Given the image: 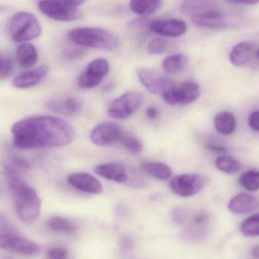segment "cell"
<instances>
[{
	"label": "cell",
	"mask_w": 259,
	"mask_h": 259,
	"mask_svg": "<svg viewBox=\"0 0 259 259\" xmlns=\"http://www.w3.org/2000/svg\"><path fill=\"white\" fill-rule=\"evenodd\" d=\"M14 146L21 149L62 147L72 143V126L61 118L37 115L17 121L12 127Z\"/></svg>",
	"instance_id": "obj_1"
},
{
	"label": "cell",
	"mask_w": 259,
	"mask_h": 259,
	"mask_svg": "<svg viewBox=\"0 0 259 259\" xmlns=\"http://www.w3.org/2000/svg\"><path fill=\"white\" fill-rule=\"evenodd\" d=\"M4 172L20 219L27 225H31L40 214L41 200L37 193L20 178L19 172L10 164L4 166Z\"/></svg>",
	"instance_id": "obj_2"
},
{
	"label": "cell",
	"mask_w": 259,
	"mask_h": 259,
	"mask_svg": "<svg viewBox=\"0 0 259 259\" xmlns=\"http://www.w3.org/2000/svg\"><path fill=\"white\" fill-rule=\"evenodd\" d=\"M68 37L80 47L106 51H115L121 44L116 33L100 27H78L71 30Z\"/></svg>",
	"instance_id": "obj_3"
},
{
	"label": "cell",
	"mask_w": 259,
	"mask_h": 259,
	"mask_svg": "<svg viewBox=\"0 0 259 259\" xmlns=\"http://www.w3.org/2000/svg\"><path fill=\"white\" fill-rule=\"evenodd\" d=\"M9 33L15 42H27L39 37L42 28L34 15L28 12H20L12 17L9 24Z\"/></svg>",
	"instance_id": "obj_4"
},
{
	"label": "cell",
	"mask_w": 259,
	"mask_h": 259,
	"mask_svg": "<svg viewBox=\"0 0 259 259\" xmlns=\"http://www.w3.org/2000/svg\"><path fill=\"white\" fill-rule=\"evenodd\" d=\"M143 102V95L140 92L128 91L111 103L108 108V114L115 119H126L140 107Z\"/></svg>",
	"instance_id": "obj_5"
},
{
	"label": "cell",
	"mask_w": 259,
	"mask_h": 259,
	"mask_svg": "<svg viewBox=\"0 0 259 259\" xmlns=\"http://www.w3.org/2000/svg\"><path fill=\"white\" fill-rule=\"evenodd\" d=\"M109 71L107 59L99 58L88 65L77 79V86L83 90L92 89L98 86Z\"/></svg>",
	"instance_id": "obj_6"
},
{
	"label": "cell",
	"mask_w": 259,
	"mask_h": 259,
	"mask_svg": "<svg viewBox=\"0 0 259 259\" xmlns=\"http://www.w3.org/2000/svg\"><path fill=\"white\" fill-rule=\"evenodd\" d=\"M200 96V88L198 83L189 81L179 86L176 84L161 94L163 100L170 106L189 105L196 101Z\"/></svg>",
	"instance_id": "obj_7"
},
{
	"label": "cell",
	"mask_w": 259,
	"mask_h": 259,
	"mask_svg": "<svg viewBox=\"0 0 259 259\" xmlns=\"http://www.w3.org/2000/svg\"><path fill=\"white\" fill-rule=\"evenodd\" d=\"M38 7L46 16L62 22L77 21L82 17L81 12L77 8L61 4L53 0H42Z\"/></svg>",
	"instance_id": "obj_8"
},
{
	"label": "cell",
	"mask_w": 259,
	"mask_h": 259,
	"mask_svg": "<svg viewBox=\"0 0 259 259\" xmlns=\"http://www.w3.org/2000/svg\"><path fill=\"white\" fill-rule=\"evenodd\" d=\"M205 185V179L201 175H181L172 178L170 187L179 196L190 197L199 193Z\"/></svg>",
	"instance_id": "obj_9"
},
{
	"label": "cell",
	"mask_w": 259,
	"mask_h": 259,
	"mask_svg": "<svg viewBox=\"0 0 259 259\" xmlns=\"http://www.w3.org/2000/svg\"><path fill=\"white\" fill-rule=\"evenodd\" d=\"M125 134L116 123L104 122L96 126L91 134V141L100 146H109L120 143Z\"/></svg>",
	"instance_id": "obj_10"
},
{
	"label": "cell",
	"mask_w": 259,
	"mask_h": 259,
	"mask_svg": "<svg viewBox=\"0 0 259 259\" xmlns=\"http://www.w3.org/2000/svg\"><path fill=\"white\" fill-rule=\"evenodd\" d=\"M137 74L142 84L152 94H162L175 85V82L168 77L149 68H138Z\"/></svg>",
	"instance_id": "obj_11"
},
{
	"label": "cell",
	"mask_w": 259,
	"mask_h": 259,
	"mask_svg": "<svg viewBox=\"0 0 259 259\" xmlns=\"http://www.w3.org/2000/svg\"><path fill=\"white\" fill-rule=\"evenodd\" d=\"M192 22L202 28L224 30L229 28L230 23L223 12L212 9L192 17Z\"/></svg>",
	"instance_id": "obj_12"
},
{
	"label": "cell",
	"mask_w": 259,
	"mask_h": 259,
	"mask_svg": "<svg viewBox=\"0 0 259 259\" xmlns=\"http://www.w3.org/2000/svg\"><path fill=\"white\" fill-rule=\"evenodd\" d=\"M67 181L74 188L90 194L98 195L103 192L101 183L90 174L83 172L71 174L67 178Z\"/></svg>",
	"instance_id": "obj_13"
},
{
	"label": "cell",
	"mask_w": 259,
	"mask_h": 259,
	"mask_svg": "<svg viewBox=\"0 0 259 259\" xmlns=\"http://www.w3.org/2000/svg\"><path fill=\"white\" fill-rule=\"evenodd\" d=\"M149 28L154 33L161 36L178 37L187 32V25L181 20H156L150 22Z\"/></svg>",
	"instance_id": "obj_14"
},
{
	"label": "cell",
	"mask_w": 259,
	"mask_h": 259,
	"mask_svg": "<svg viewBox=\"0 0 259 259\" xmlns=\"http://www.w3.org/2000/svg\"><path fill=\"white\" fill-rule=\"evenodd\" d=\"M49 71L48 66L41 65L33 69L23 71L15 77L12 84L18 89L33 88L40 83Z\"/></svg>",
	"instance_id": "obj_15"
},
{
	"label": "cell",
	"mask_w": 259,
	"mask_h": 259,
	"mask_svg": "<svg viewBox=\"0 0 259 259\" xmlns=\"http://www.w3.org/2000/svg\"><path fill=\"white\" fill-rule=\"evenodd\" d=\"M94 171L99 176L119 184H124L128 180V174L124 164L121 163H104L96 166Z\"/></svg>",
	"instance_id": "obj_16"
},
{
	"label": "cell",
	"mask_w": 259,
	"mask_h": 259,
	"mask_svg": "<svg viewBox=\"0 0 259 259\" xmlns=\"http://www.w3.org/2000/svg\"><path fill=\"white\" fill-rule=\"evenodd\" d=\"M259 208L258 199L248 193H240L234 196L228 203V208L234 214H246Z\"/></svg>",
	"instance_id": "obj_17"
},
{
	"label": "cell",
	"mask_w": 259,
	"mask_h": 259,
	"mask_svg": "<svg viewBox=\"0 0 259 259\" xmlns=\"http://www.w3.org/2000/svg\"><path fill=\"white\" fill-rule=\"evenodd\" d=\"M46 107L48 110L55 113L66 116H73L81 111L82 104L77 99L69 97L63 101L50 100L46 103Z\"/></svg>",
	"instance_id": "obj_18"
},
{
	"label": "cell",
	"mask_w": 259,
	"mask_h": 259,
	"mask_svg": "<svg viewBox=\"0 0 259 259\" xmlns=\"http://www.w3.org/2000/svg\"><path fill=\"white\" fill-rule=\"evenodd\" d=\"M253 46L247 42H240L234 46L229 55L230 60L234 66L246 65L252 58Z\"/></svg>",
	"instance_id": "obj_19"
},
{
	"label": "cell",
	"mask_w": 259,
	"mask_h": 259,
	"mask_svg": "<svg viewBox=\"0 0 259 259\" xmlns=\"http://www.w3.org/2000/svg\"><path fill=\"white\" fill-rule=\"evenodd\" d=\"M215 0H185L181 4V13L188 16H194L214 9Z\"/></svg>",
	"instance_id": "obj_20"
},
{
	"label": "cell",
	"mask_w": 259,
	"mask_h": 259,
	"mask_svg": "<svg viewBox=\"0 0 259 259\" xmlns=\"http://www.w3.org/2000/svg\"><path fill=\"white\" fill-rule=\"evenodd\" d=\"M16 59L18 65L21 68H32L37 63V51H36V48L31 44H21L17 49Z\"/></svg>",
	"instance_id": "obj_21"
},
{
	"label": "cell",
	"mask_w": 259,
	"mask_h": 259,
	"mask_svg": "<svg viewBox=\"0 0 259 259\" xmlns=\"http://www.w3.org/2000/svg\"><path fill=\"white\" fill-rule=\"evenodd\" d=\"M9 249L21 255L31 256L40 252V246L32 240L18 235L11 242Z\"/></svg>",
	"instance_id": "obj_22"
},
{
	"label": "cell",
	"mask_w": 259,
	"mask_h": 259,
	"mask_svg": "<svg viewBox=\"0 0 259 259\" xmlns=\"http://www.w3.org/2000/svg\"><path fill=\"white\" fill-rule=\"evenodd\" d=\"M214 124L218 132L222 135H231L237 128V119L231 112H219L214 117Z\"/></svg>",
	"instance_id": "obj_23"
},
{
	"label": "cell",
	"mask_w": 259,
	"mask_h": 259,
	"mask_svg": "<svg viewBox=\"0 0 259 259\" xmlns=\"http://www.w3.org/2000/svg\"><path fill=\"white\" fill-rule=\"evenodd\" d=\"M18 235V229L15 225L0 213V249H9L11 242Z\"/></svg>",
	"instance_id": "obj_24"
},
{
	"label": "cell",
	"mask_w": 259,
	"mask_h": 259,
	"mask_svg": "<svg viewBox=\"0 0 259 259\" xmlns=\"http://www.w3.org/2000/svg\"><path fill=\"white\" fill-rule=\"evenodd\" d=\"M163 0H131L130 8L140 16H149L161 8Z\"/></svg>",
	"instance_id": "obj_25"
},
{
	"label": "cell",
	"mask_w": 259,
	"mask_h": 259,
	"mask_svg": "<svg viewBox=\"0 0 259 259\" xmlns=\"http://www.w3.org/2000/svg\"><path fill=\"white\" fill-rule=\"evenodd\" d=\"M188 56L184 54H175L164 59L162 68L167 74H178L185 69L188 65Z\"/></svg>",
	"instance_id": "obj_26"
},
{
	"label": "cell",
	"mask_w": 259,
	"mask_h": 259,
	"mask_svg": "<svg viewBox=\"0 0 259 259\" xmlns=\"http://www.w3.org/2000/svg\"><path fill=\"white\" fill-rule=\"evenodd\" d=\"M209 221V215L205 211H198L193 214L190 220L189 235L191 237H201L205 235Z\"/></svg>",
	"instance_id": "obj_27"
},
{
	"label": "cell",
	"mask_w": 259,
	"mask_h": 259,
	"mask_svg": "<svg viewBox=\"0 0 259 259\" xmlns=\"http://www.w3.org/2000/svg\"><path fill=\"white\" fill-rule=\"evenodd\" d=\"M141 166L145 172L157 179H169L172 175L171 169L164 163L149 161L143 163Z\"/></svg>",
	"instance_id": "obj_28"
},
{
	"label": "cell",
	"mask_w": 259,
	"mask_h": 259,
	"mask_svg": "<svg viewBox=\"0 0 259 259\" xmlns=\"http://www.w3.org/2000/svg\"><path fill=\"white\" fill-rule=\"evenodd\" d=\"M52 231L60 234H72L77 231V228L72 222L61 217H53L47 222Z\"/></svg>",
	"instance_id": "obj_29"
},
{
	"label": "cell",
	"mask_w": 259,
	"mask_h": 259,
	"mask_svg": "<svg viewBox=\"0 0 259 259\" xmlns=\"http://www.w3.org/2000/svg\"><path fill=\"white\" fill-rule=\"evenodd\" d=\"M215 165L219 170L230 175L237 173L241 168V164L237 160L229 155H225L218 157Z\"/></svg>",
	"instance_id": "obj_30"
},
{
	"label": "cell",
	"mask_w": 259,
	"mask_h": 259,
	"mask_svg": "<svg viewBox=\"0 0 259 259\" xmlns=\"http://www.w3.org/2000/svg\"><path fill=\"white\" fill-rule=\"evenodd\" d=\"M241 187L248 191H257L259 190V170L256 169L245 171L239 179Z\"/></svg>",
	"instance_id": "obj_31"
},
{
	"label": "cell",
	"mask_w": 259,
	"mask_h": 259,
	"mask_svg": "<svg viewBox=\"0 0 259 259\" xmlns=\"http://www.w3.org/2000/svg\"><path fill=\"white\" fill-rule=\"evenodd\" d=\"M240 231L246 237H259V213L246 219L240 226Z\"/></svg>",
	"instance_id": "obj_32"
},
{
	"label": "cell",
	"mask_w": 259,
	"mask_h": 259,
	"mask_svg": "<svg viewBox=\"0 0 259 259\" xmlns=\"http://www.w3.org/2000/svg\"><path fill=\"white\" fill-rule=\"evenodd\" d=\"M127 150L132 153H140L143 150V143L137 137L127 134H124L120 143Z\"/></svg>",
	"instance_id": "obj_33"
},
{
	"label": "cell",
	"mask_w": 259,
	"mask_h": 259,
	"mask_svg": "<svg viewBox=\"0 0 259 259\" xmlns=\"http://www.w3.org/2000/svg\"><path fill=\"white\" fill-rule=\"evenodd\" d=\"M169 42L162 38H155L148 44L147 51L150 55H161L168 48Z\"/></svg>",
	"instance_id": "obj_34"
},
{
	"label": "cell",
	"mask_w": 259,
	"mask_h": 259,
	"mask_svg": "<svg viewBox=\"0 0 259 259\" xmlns=\"http://www.w3.org/2000/svg\"><path fill=\"white\" fill-rule=\"evenodd\" d=\"M13 62L10 59H0V80L7 78L13 71Z\"/></svg>",
	"instance_id": "obj_35"
},
{
	"label": "cell",
	"mask_w": 259,
	"mask_h": 259,
	"mask_svg": "<svg viewBox=\"0 0 259 259\" xmlns=\"http://www.w3.org/2000/svg\"><path fill=\"white\" fill-rule=\"evenodd\" d=\"M171 219L174 222L179 225H182L188 218V213L184 208L181 207L174 208L171 211Z\"/></svg>",
	"instance_id": "obj_36"
},
{
	"label": "cell",
	"mask_w": 259,
	"mask_h": 259,
	"mask_svg": "<svg viewBox=\"0 0 259 259\" xmlns=\"http://www.w3.org/2000/svg\"><path fill=\"white\" fill-rule=\"evenodd\" d=\"M47 255L50 259H66L68 252L65 248L56 247L50 249Z\"/></svg>",
	"instance_id": "obj_37"
},
{
	"label": "cell",
	"mask_w": 259,
	"mask_h": 259,
	"mask_svg": "<svg viewBox=\"0 0 259 259\" xmlns=\"http://www.w3.org/2000/svg\"><path fill=\"white\" fill-rule=\"evenodd\" d=\"M249 125L252 130L259 131V111H255L249 118Z\"/></svg>",
	"instance_id": "obj_38"
},
{
	"label": "cell",
	"mask_w": 259,
	"mask_h": 259,
	"mask_svg": "<svg viewBox=\"0 0 259 259\" xmlns=\"http://www.w3.org/2000/svg\"><path fill=\"white\" fill-rule=\"evenodd\" d=\"M53 1L76 8L82 6L85 3V0H53Z\"/></svg>",
	"instance_id": "obj_39"
},
{
	"label": "cell",
	"mask_w": 259,
	"mask_h": 259,
	"mask_svg": "<svg viewBox=\"0 0 259 259\" xmlns=\"http://www.w3.org/2000/svg\"><path fill=\"white\" fill-rule=\"evenodd\" d=\"M158 114H159V112H158V109L155 106H149L146 109V115L149 119H155V118H158Z\"/></svg>",
	"instance_id": "obj_40"
},
{
	"label": "cell",
	"mask_w": 259,
	"mask_h": 259,
	"mask_svg": "<svg viewBox=\"0 0 259 259\" xmlns=\"http://www.w3.org/2000/svg\"><path fill=\"white\" fill-rule=\"evenodd\" d=\"M207 148L210 150L214 151V152H225L227 150L225 146H222V145L217 144V143H209L207 145Z\"/></svg>",
	"instance_id": "obj_41"
},
{
	"label": "cell",
	"mask_w": 259,
	"mask_h": 259,
	"mask_svg": "<svg viewBox=\"0 0 259 259\" xmlns=\"http://www.w3.org/2000/svg\"><path fill=\"white\" fill-rule=\"evenodd\" d=\"M132 247V241L131 239L127 237H123L122 240H121V249L124 251H128Z\"/></svg>",
	"instance_id": "obj_42"
},
{
	"label": "cell",
	"mask_w": 259,
	"mask_h": 259,
	"mask_svg": "<svg viewBox=\"0 0 259 259\" xmlns=\"http://www.w3.org/2000/svg\"><path fill=\"white\" fill-rule=\"evenodd\" d=\"M228 3H240L245 5H255L258 4L259 0H225Z\"/></svg>",
	"instance_id": "obj_43"
},
{
	"label": "cell",
	"mask_w": 259,
	"mask_h": 259,
	"mask_svg": "<svg viewBox=\"0 0 259 259\" xmlns=\"http://www.w3.org/2000/svg\"><path fill=\"white\" fill-rule=\"evenodd\" d=\"M252 257L255 259H259V246H255L252 248V252H251Z\"/></svg>",
	"instance_id": "obj_44"
},
{
	"label": "cell",
	"mask_w": 259,
	"mask_h": 259,
	"mask_svg": "<svg viewBox=\"0 0 259 259\" xmlns=\"http://www.w3.org/2000/svg\"><path fill=\"white\" fill-rule=\"evenodd\" d=\"M6 10H7V7H6V6L0 5V13H1V12H6Z\"/></svg>",
	"instance_id": "obj_45"
},
{
	"label": "cell",
	"mask_w": 259,
	"mask_h": 259,
	"mask_svg": "<svg viewBox=\"0 0 259 259\" xmlns=\"http://www.w3.org/2000/svg\"><path fill=\"white\" fill-rule=\"evenodd\" d=\"M255 56H256V59L259 61V49L257 50L256 53H255Z\"/></svg>",
	"instance_id": "obj_46"
},
{
	"label": "cell",
	"mask_w": 259,
	"mask_h": 259,
	"mask_svg": "<svg viewBox=\"0 0 259 259\" xmlns=\"http://www.w3.org/2000/svg\"><path fill=\"white\" fill-rule=\"evenodd\" d=\"M0 59H1V57H0Z\"/></svg>",
	"instance_id": "obj_47"
}]
</instances>
